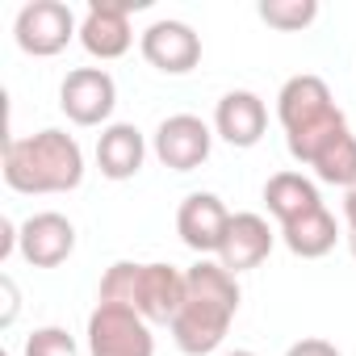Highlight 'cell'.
Returning a JSON list of instances; mask_svg holds the SVG:
<instances>
[{
  "mask_svg": "<svg viewBox=\"0 0 356 356\" xmlns=\"http://www.w3.org/2000/svg\"><path fill=\"white\" fill-rule=\"evenodd\" d=\"M185 277H189V289H185L181 314L172 318V339L185 356H210L214 348H222L243 293L235 273H227L218 260H197Z\"/></svg>",
  "mask_w": 356,
  "mask_h": 356,
  "instance_id": "cell-1",
  "label": "cell"
},
{
  "mask_svg": "<svg viewBox=\"0 0 356 356\" xmlns=\"http://www.w3.org/2000/svg\"><path fill=\"white\" fill-rule=\"evenodd\" d=\"M84 181V151L67 130H38L5 143V185L26 197L72 193Z\"/></svg>",
  "mask_w": 356,
  "mask_h": 356,
  "instance_id": "cell-2",
  "label": "cell"
},
{
  "mask_svg": "<svg viewBox=\"0 0 356 356\" xmlns=\"http://www.w3.org/2000/svg\"><path fill=\"white\" fill-rule=\"evenodd\" d=\"M88 356H155L151 323L130 306L97 302L88 314Z\"/></svg>",
  "mask_w": 356,
  "mask_h": 356,
  "instance_id": "cell-3",
  "label": "cell"
},
{
  "mask_svg": "<svg viewBox=\"0 0 356 356\" xmlns=\"http://www.w3.org/2000/svg\"><path fill=\"white\" fill-rule=\"evenodd\" d=\"M13 38L26 55L55 59L59 51H67L72 38H80V26H76V13L63 0H30L13 22Z\"/></svg>",
  "mask_w": 356,
  "mask_h": 356,
  "instance_id": "cell-4",
  "label": "cell"
},
{
  "mask_svg": "<svg viewBox=\"0 0 356 356\" xmlns=\"http://www.w3.org/2000/svg\"><path fill=\"white\" fill-rule=\"evenodd\" d=\"M147 0H92L84 22H80V47L109 63V59H122L134 42V30H130V9H143Z\"/></svg>",
  "mask_w": 356,
  "mask_h": 356,
  "instance_id": "cell-5",
  "label": "cell"
},
{
  "mask_svg": "<svg viewBox=\"0 0 356 356\" xmlns=\"http://www.w3.org/2000/svg\"><path fill=\"white\" fill-rule=\"evenodd\" d=\"M118 105V84L105 67H76L59 84V109L76 126H105Z\"/></svg>",
  "mask_w": 356,
  "mask_h": 356,
  "instance_id": "cell-6",
  "label": "cell"
},
{
  "mask_svg": "<svg viewBox=\"0 0 356 356\" xmlns=\"http://www.w3.org/2000/svg\"><path fill=\"white\" fill-rule=\"evenodd\" d=\"M155 159L172 172H193L210 159L214 151V130L197 118V113H172L159 122L155 130Z\"/></svg>",
  "mask_w": 356,
  "mask_h": 356,
  "instance_id": "cell-7",
  "label": "cell"
},
{
  "mask_svg": "<svg viewBox=\"0 0 356 356\" xmlns=\"http://www.w3.org/2000/svg\"><path fill=\"white\" fill-rule=\"evenodd\" d=\"M185 289H189V277L176 268V264H138L134 273V298H130V310H138L147 323H168L181 314L185 306Z\"/></svg>",
  "mask_w": 356,
  "mask_h": 356,
  "instance_id": "cell-8",
  "label": "cell"
},
{
  "mask_svg": "<svg viewBox=\"0 0 356 356\" xmlns=\"http://www.w3.org/2000/svg\"><path fill=\"white\" fill-rule=\"evenodd\" d=\"M138 51L163 76H185V72H193L202 63V38H197V30L189 22H172V17L147 26L143 38H138Z\"/></svg>",
  "mask_w": 356,
  "mask_h": 356,
  "instance_id": "cell-9",
  "label": "cell"
},
{
  "mask_svg": "<svg viewBox=\"0 0 356 356\" xmlns=\"http://www.w3.org/2000/svg\"><path fill=\"white\" fill-rule=\"evenodd\" d=\"M17 252L34 268H59L76 252V227H72V218H63L59 210L30 214L17 227Z\"/></svg>",
  "mask_w": 356,
  "mask_h": 356,
  "instance_id": "cell-10",
  "label": "cell"
},
{
  "mask_svg": "<svg viewBox=\"0 0 356 356\" xmlns=\"http://www.w3.org/2000/svg\"><path fill=\"white\" fill-rule=\"evenodd\" d=\"M231 227V210L222 206L218 193H189L176 210V235L189 252H197L202 260L206 256H218L222 248V235Z\"/></svg>",
  "mask_w": 356,
  "mask_h": 356,
  "instance_id": "cell-11",
  "label": "cell"
},
{
  "mask_svg": "<svg viewBox=\"0 0 356 356\" xmlns=\"http://www.w3.org/2000/svg\"><path fill=\"white\" fill-rule=\"evenodd\" d=\"M335 109H339V105L331 101L327 80H323V76H310V72L289 76V80L281 84V92H277V118H281L285 134L310 130V126H318L323 118H331Z\"/></svg>",
  "mask_w": 356,
  "mask_h": 356,
  "instance_id": "cell-12",
  "label": "cell"
},
{
  "mask_svg": "<svg viewBox=\"0 0 356 356\" xmlns=\"http://www.w3.org/2000/svg\"><path fill=\"white\" fill-rule=\"evenodd\" d=\"M273 243H277V235H273L268 218H260V214H231V227H227L222 248H218V264L227 273H235V277L252 273V268H260L268 260Z\"/></svg>",
  "mask_w": 356,
  "mask_h": 356,
  "instance_id": "cell-13",
  "label": "cell"
},
{
  "mask_svg": "<svg viewBox=\"0 0 356 356\" xmlns=\"http://www.w3.org/2000/svg\"><path fill=\"white\" fill-rule=\"evenodd\" d=\"M268 130V105L252 88H235L214 109V134L231 147H256Z\"/></svg>",
  "mask_w": 356,
  "mask_h": 356,
  "instance_id": "cell-14",
  "label": "cell"
},
{
  "mask_svg": "<svg viewBox=\"0 0 356 356\" xmlns=\"http://www.w3.org/2000/svg\"><path fill=\"white\" fill-rule=\"evenodd\" d=\"M143 159H147V138L138 126L109 122L97 134V168L105 181H130V176L143 172Z\"/></svg>",
  "mask_w": 356,
  "mask_h": 356,
  "instance_id": "cell-15",
  "label": "cell"
},
{
  "mask_svg": "<svg viewBox=\"0 0 356 356\" xmlns=\"http://www.w3.org/2000/svg\"><path fill=\"white\" fill-rule=\"evenodd\" d=\"M264 206H268V214L281 227H289V222L306 218L310 210H318L323 197H318L310 176H302V172H273L268 185H264Z\"/></svg>",
  "mask_w": 356,
  "mask_h": 356,
  "instance_id": "cell-16",
  "label": "cell"
},
{
  "mask_svg": "<svg viewBox=\"0 0 356 356\" xmlns=\"http://www.w3.org/2000/svg\"><path fill=\"white\" fill-rule=\"evenodd\" d=\"M281 239H285V248H289L298 260H318V256H327V252L335 248L339 227H335V214H331L327 206H318V210H310L306 218L281 227Z\"/></svg>",
  "mask_w": 356,
  "mask_h": 356,
  "instance_id": "cell-17",
  "label": "cell"
},
{
  "mask_svg": "<svg viewBox=\"0 0 356 356\" xmlns=\"http://www.w3.org/2000/svg\"><path fill=\"white\" fill-rule=\"evenodd\" d=\"M314 176L323 185H339V189H352L356 185V134L352 130H343V134H335L318 155H314Z\"/></svg>",
  "mask_w": 356,
  "mask_h": 356,
  "instance_id": "cell-18",
  "label": "cell"
},
{
  "mask_svg": "<svg viewBox=\"0 0 356 356\" xmlns=\"http://www.w3.org/2000/svg\"><path fill=\"white\" fill-rule=\"evenodd\" d=\"M348 130V118H343V109H335L331 118H323L318 126H310V130H298V134H285V147H289V155L298 159V163H314V155L335 138V134H343Z\"/></svg>",
  "mask_w": 356,
  "mask_h": 356,
  "instance_id": "cell-19",
  "label": "cell"
},
{
  "mask_svg": "<svg viewBox=\"0 0 356 356\" xmlns=\"http://www.w3.org/2000/svg\"><path fill=\"white\" fill-rule=\"evenodd\" d=\"M314 17H318V0H264L260 5V22L281 34H298Z\"/></svg>",
  "mask_w": 356,
  "mask_h": 356,
  "instance_id": "cell-20",
  "label": "cell"
},
{
  "mask_svg": "<svg viewBox=\"0 0 356 356\" xmlns=\"http://www.w3.org/2000/svg\"><path fill=\"white\" fill-rule=\"evenodd\" d=\"M26 356H76V339L67 327H38L26 339Z\"/></svg>",
  "mask_w": 356,
  "mask_h": 356,
  "instance_id": "cell-21",
  "label": "cell"
},
{
  "mask_svg": "<svg viewBox=\"0 0 356 356\" xmlns=\"http://www.w3.org/2000/svg\"><path fill=\"white\" fill-rule=\"evenodd\" d=\"M285 356H343L331 339H318V335H310V339H298V343H289V352Z\"/></svg>",
  "mask_w": 356,
  "mask_h": 356,
  "instance_id": "cell-22",
  "label": "cell"
},
{
  "mask_svg": "<svg viewBox=\"0 0 356 356\" xmlns=\"http://www.w3.org/2000/svg\"><path fill=\"white\" fill-rule=\"evenodd\" d=\"M0 293H5V314H0V323H13L17 318V285H13V277H0Z\"/></svg>",
  "mask_w": 356,
  "mask_h": 356,
  "instance_id": "cell-23",
  "label": "cell"
},
{
  "mask_svg": "<svg viewBox=\"0 0 356 356\" xmlns=\"http://www.w3.org/2000/svg\"><path fill=\"white\" fill-rule=\"evenodd\" d=\"M343 218H348V231H356V185L343 189Z\"/></svg>",
  "mask_w": 356,
  "mask_h": 356,
  "instance_id": "cell-24",
  "label": "cell"
},
{
  "mask_svg": "<svg viewBox=\"0 0 356 356\" xmlns=\"http://www.w3.org/2000/svg\"><path fill=\"white\" fill-rule=\"evenodd\" d=\"M348 252H352V260H356V231H348Z\"/></svg>",
  "mask_w": 356,
  "mask_h": 356,
  "instance_id": "cell-25",
  "label": "cell"
},
{
  "mask_svg": "<svg viewBox=\"0 0 356 356\" xmlns=\"http://www.w3.org/2000/svg\"><path fill=\"white\" fill-rule=\"evenodd\" d=\"M227 356H256V352H248V348H235V352H227Z\"/></svg>",
  "mask_w": 356,
  "mask_h": 356,
  "instance_id": "cell-26",
  "label": "cell"
}]
</instances>
